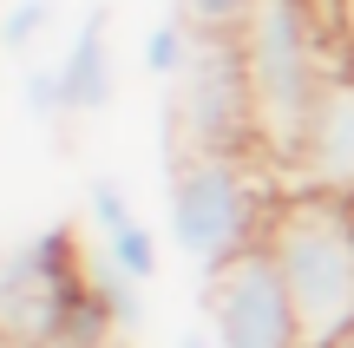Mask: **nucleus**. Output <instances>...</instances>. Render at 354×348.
Wrapping results in <instances>:
<instances>
[{"label": "nucleus", "mask_w": 354, "mask_h": 348, "mask_svg": "<svg viewBox=\"0 0 354 348\" xmlns=\"http://www.w3.org/2000/svg\"><path fill=\"white\" fill-rule=\"evenodd\" d=\"M243 73H250V105H256V158L289 165L302 125L315 112L322 86H328L348 59V39L322 0H250L236 20Z\"/></svg>", "instance_id": "1"}, {"label": "nucleus", "mask_w": 354, "mask_h": 348, "mask_svg": "<svg viewBox=\"0 0 354 348\" xmlns=\"http://www.w3.org/2000/svg\"><path fill=\"white\" fill-rule=\"evenodd\" d=\"M295 302L302 348H354V204L322 191H282L263 223Z\"/></svg>", "instance_id": "2"}, {"label": "nucleus", "mask_w": 354, "mask_h": 348, "mask_svg": "<svg viewBox=\"0 0 354 348\" xmlns=\"http://www.w3.org/2000/svg\"><path fill=\"white\" fill-rule=\"evenodd\" d=\"M282 191H269L256 178L250 158H216V152H190L177 171H165V217H171V250L177 257L216 270L236 250L263 244V223L276 210Z\"/></svg>", "instance_id": "3"}, {"label": "nucleus", "mask_w": 354, "mask_h": 348, "mask_svg": "<svg viewBox=\"0 0 354 348\" xmlns=\"http://www.w3.org/2000/svg\"><path fill=\"white\" fill-rule=\"evenodd\" d=\"M171 112H177V131H184V152L256 158V105H250L236 26L230 33H197L190 73L171 86Z\"/></svg>", "instance_id": "4"}, {"label": "nucleus", "mask_w": 354, "mask_h": 348, "mask_svg": "<svg viewBox=\"0 0 354 348\" xmlns=\"http://www.w3.org/2000/svg\"><path fill=\"white\" fill-rule=\"evenodd\" d=\"M197 309H203V322H210V336L223 348H302L289 283H282L276 257L263 244H250L230 263L203 270Z\"/></svg>", "instance_id": "5"}, {"label": "nucleus", "mask_w": 354, "mask_h": 348, "mask_svg": "<svg viewBox=\"0 0 354 348\" xmlns=\"http://www.w3.org/2000/svg\"><path fill=\"white\" fill-rule=\"evenodd\" d=\"M276 178H282V191H322V197L354 204V66H342L322 86L315 112L302 125V145Z\"/></svg>", "instance_id": "6"}, {"label": "nucleus", "mask_w": 354, "mask_h": 348, "mask_svg": "<svg viewBox=\"0 0 354 348\" xmlns=\"http://www.w3.org/2000/svg\"><path fill=\"white\" fill-rule=\"evenodd\" d=\"M59 86H66V112L73 118H92L112 105L118 92V66H112V7H86L59 53Z\"/></svg>", "instance_id": "7"}, {"label": "nucleus", "mask_w": 354, "mask_h": 348, "mask_svg": "<svg viewBox=\"0 0 354 348\" xmlns=\"http://www.w3.org/2000/svg\"><path fill=\"white\" fill-rule=\"evenodd\" d=\"M190 53H197V26H190L184 7H171L165 20H151V33H145L138 59H145V73H151L158 86H177V79L190 73Z\"/></svg>", "instance_id": "8"}, {"label": "nucleus", "mask_w": 354, "mask_h": 348, "mask_svg": "<svg viewBox=\"0 0 354 348\" xmlns=\"http://www.w3.org/2000/svg\"><path fill=\"white\" fill-rule=\"evenodd\" d=\"M53 20H59V0H13L0 13V53L7 59H33V46L53 33Z\"/></svg>", "instance_id": "9"}, {"label": "nucleus", "mask_w": 354, "mask_h": 348, "mask_svg": "<svg viewBox=\"0 0 354 348\" xmlns=\"http://www.w3.org/2000/svg\"><path fill=\"white\" fill-rule=\"evenodd\" d=\"M92 289H99V302L112 309L118 336H138L145 329V283L138 276H125L118 263H92Z\"/></svg>", "instance_id": "10"}, {"label": "nucleus", "mask_w": 354, "mask_h": 348, "mask_svg": "<svg viewBox=\"0 0 354 348\" xmlns=\"http://www.w3.org/2000/svg\"><path fill=\"white\" fill-rule=\"evenodd\" d=\"M20 112L33 118V125L73 118L66 112V86H59V59H26L20 66Z\"/></svg>", "instance_id": "11"}, {"label": "nucleus", "mask_w": 354, "mask_h": 348, "mask_svg": "<svg viewBox=\"0 0 354 348\" xmlns=\"http://www.w3.org/2000/svg\"><path fill=\"white\" fill-rule=\"evenodd\" d=\"M105 263H118L125 276L151 283V276H158V230H151V223H125V230H112V237H105Z\"/></svg>", "instance_id": "12"}, {"label": "nucleus", "mask_w": 354, "mask_h": 348, "mask_svg": "<svg viewBox=\"0 0 354 348\" xmlns=\"http://www.w3.org/2000/svg\"><path fill=\"white\" fill-rule=\"evenodd\" d=\"M86 217L99 223V237H112V230H125V223H138V210H131V191L112 178V171L86 178Z\"/></svg>", "instance_id": "13"}, {"label": "nucleus", "mask_w": 354, "mask_h": 348, "mask_svg": "<svg viewBox=\"0 0 354 348\" xmlns=\"http://www.w3.org/2000/svg\"><path fill=\"white\" fill-rule=\"evenodd\" d=\"M177 7L190 13V26H197V33H230V26L250 13V0H177Z\"/></svg>", "instance_id": "14"}, {"label": "nucleus", "mask_w": 354, "mask_h": 348, "mask_svg": "<svg viewBox=\"0 0 354 348\" xmlns=\"http://www.w3.org/2000/svg\"><path fill=\"white\" fill-rule=\"evenodd\" d=\"M177 348H223V342L210 336V322H190L184 336H177Z\"/></svg>", "instance_id": "15"}, {"label": "nucleus", "mask_w": 354, "mask_h": 348, "mask_svg": "<svg viewBox=\"0 0 354 348\" xmlns=\"http://www.w3.org/2000/svg\"><path fill=\"white\" fill-rule=\"evenodd\" d=\"M342 39H348V59H354V0H342Z\"/></svg>", "instance_id": "16"}, {"label": "nucleus", "mask_w": 354, "mask_h": 348, "mask_svg": "<svg viewBox=\"0 0 354 348\" xmlns=\"http://www.w3.org/2000/svg\"><path fill=\"white\" fill-rule=\"evenodd\" d=\"M0 348H33V342H13V336H0Z\"/></svg>", "instance_id": "17"}, {"label": "nucleus", "mask_w": 354, "mask_h": 348, "mask_svg": "<svg viewBox=\"0 0 354 348\" xmlns=\"http://www.w3.org/2000/svg\"><path fill=\"white\" fill-rule=\"evenodd\" d=\"M99 348H112V342H99Z\"/></svg>", "instance_id": "18"}]
</instances>
